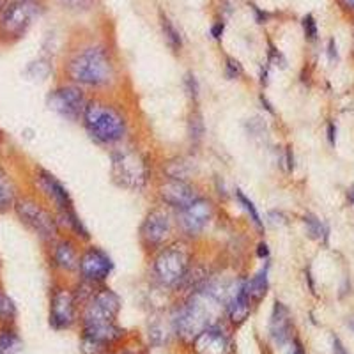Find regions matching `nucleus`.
Here are the masks:
<instances>
[{"label":"nucleus","mask_w":354,"mask_h":354,"mask_svg":"<svg viewBox=\"0 0 354 354\" xmlns=\"http://www.w3.org/2000/svg\"><path fill=\"white\" fill-rule=\"evenodd\" d=\"M62 80L91 94H113L122 84L121 69L112 50L100 43L73 50L62 64Z\"/></svg>","instance_id":"1"},{"label":"nucleus","mask_w":354,"mask_h":354,"mask_svg":"<svg viewBox=\"0 0 354 354\" xmlns=\"http://www.w3.org/2000/svg\"><path fill=\"white\" fill-rule=\"evenodd\" d=\"M80 124L94 144L109 151L131 140V113L112 94H91Z\"/></svg>","instance_id":"2"},{"label":"nucleus","mask_w":354,"mask_h":354,"mask_svg":"<svg viewBox=\"0 0 354 354\" xmlns=\"http://www.w3.org/2000/svg\"><path fill=\"white\" fill-rule=\"evenodd\" d=\"M225 317V305L205 286L183 296L181 305H177L170 314L172 330L183 342L189 344L205 328L213 326Z\"/></svg>","instance_id":"3"},{"label":"nucleus","mask_w":354,"mask_h":354,"mask_svg":"<svg viewBox=\"0 0 354 354\" xmlns=\"http://www.w3.org/2000/svg\"><path fill=\"white\" fill-rule=\"evenodd\" d=\"M149 257V277L154 286L167 292L177 294L189 268L197 261L195 241L177 236Z\"/></svg>","instance_id":"4"},{"label":"nucleus","mask_w":354,"mask_h":354,"mask_svg":"<svg viewBox=\"0 0 354 354\" xmlns=\"http://www.w3.org/2000/svg\"><path fill=\"white\" fill-rule=\"evenodd\" d=\"M153 163L149 154L131 140L110 149V177L113 185L128 192H144L153 185Z\"/></svg>","instance_id":"5"},{"label":"nucleus","mask_w":354,"mask_h":354,"mask_svg":"<svg viewBox=\"0 0 354 354\" xmlns=\"http://www.w3.org/2000/svg\"><path fill=\"white\" fill-rule=\"evenodd\" d=\"M12 211L17 213L18 220L30 232L36 234L44 245L62 234L55 211L39 197H32V195H21L20 197L18 195L17 202L12 205Z\"/></svg>","instance_id":"6"},{"label":"nucleus","mask_w":354,"mask_h":354,"mask_svg":"<svg viewBox=\"0 0 354 354\" xmlns=\"http://www.w3.org/2000/svg\"><path fill=\"white\" fill-rule=\"evenodd\" d=\"M177 238L176 211L169 209L167 205L156 202L142 220L138 227V243L145 254L151 255L161 246Z\"/></svg>","instance_id":"7"},{"label":"nucleus","mask_w":354,"mask_h":354,"mask_svg":"<svg viewBox=\"0 0 354 354\" xmlns=\"http://www.w3.org/2000/svg\"><path fill=\"white\" fill-rule=\"evenodd\" d=\"M218 213V204L213 197L202 194L197 201H194L185 209L176 211L177 236L197 241L209 229Z\"/></svg>","instance_id":"8"},{"label":"nucleus","mask_w":354,"mask_h":354,"mask_svg":"<svg viewBox=\"0 0 354 354\" xmlns=\"http://www.w3.org/2000/svg\"><path fill=\"white\" fill-rule=\"evenodd\" d=\"M50 326L57 331L69 330L80 319V305L71 280L57 278L50 289Z\"/></svg>","instance_id":"9"},{"label":"nucleus","mask_w":354,"mask_h":354,"mask_svg":"<svg viewBox=\"0 0 354 354\" xmlns=\"http://www.w3.org/2000/svg\"><path fill=\"white\" fill-rule=\"evenodd\" d=\"M37 0H11L0 9V34L8 39H20L41 17Z\"/></svg>","instance_id":"10"},{"label":"nucleus","mask_w":354,"mask_h":354,"mask_svg":"<svg viewBox=\"0 0 354 354\" xmlns=\"http://www.w3.org/2000/svg\"><path fill=\"white\" fill-rule=\"evenodd\" d=\"M91 94L71 82L61 80L46 96V106L64 121L80 122Z\"/></svg>","instance_id":"11"},{"label":"nucleus","mask_w":354,"mask_h":354,"mask_svg":"<svg viewBox=\"0 0 354 354\" xmlns=\"http://www.w3.org/2000/svg\"><path fill=\"white\" fill-rule=\"evenodd\" d=\"M113 259L106 250L101 246L87 243L82 246L80 252V261H78V271H77V280H82L91 286H105L109 282V278L113 273Z\"/></svg>","instance_id":"12"},{"label":"nucleus","mask_w":354,"mask_h":354,"mask_svg":"<svg viewBox=\"0 0 354 354\" xmlns=\"http://www.w3.org/2000/svg\"><path fill=\"white\" fill-rule=\"evenodd\" d=\"M82 246H84L82 243L66 234H61L59 238L46 243V261L57 277L66 280L77 277Z\"/></svg>","instance_id":"13"},{"label":"nucleus","mask_w":354,"mask_h":354,"mask_svg":"<svg viewBox=\"0 0 354 354\" xmlns=\"http://www.w3.org/2000/svg\"><path fill=\"white\" fill-rule=\"evenodd\" d=\"M202 194L204 192L194 181H183V179H172V177L163 176H160L154 181L156 202L167 205L172 211L185 209L186 205L197 201Z\"/></svg>","instance_id":"14"},{"label":"nucleus","mask_w":354,"mask_h":354,"mask_svg":"<svg viewBox=\"0 0 354 354\" xmlns=\"http://www.w3.org/2000/svg\"><path fill=\"white\" fill-rule=\"evenodd\" d=\"M121 308V296L105 283V286L96 287L91 298L80 306V322L117 321Z\"/></svg>","instance_id":"15"},{"label":"nucleus","mask_w":354,"mask_h":354,"mask_svg":"<svg viewBox=\"0 0 354 354\" xmlns=\"http://www.w3.org/2000/svg\"><path fill=\"white\" fill-rule=\"evenodd\" d=\"M34 185H36V194L39 195L41 201L46 202L55 213L75 207L71 194L68 192L64 183L50 170L37 167L36 172H34Z\"/></svg>","instance_id":"16"},{"label":"nucleus","mask_w":354,"mask_h":354,"mask_svg":"<svg viewBox=\"0 0 354 354\" xmlns=\"http://www.w3.org/2000/svg\"><path fill=\"white\" fill-rule=\"evenodd\" d=\"M195 354H232L234 342L225 322H216L213 326L205 328L202 333L189 342Z\"/></svg>","instance_id":"17"},{"label":"nucleus","mask_w":354,"mask_h":354,"mask_svg":"<svg viewBox=\"0 0 354 354\" xmlns=\"http://www.w3.org/2000/svg\"><path fill=\"white\" fill-rule=\"evenodd\" d=\"M255 306L257 305L254 303V299L250 298V294L246 292L245 274H243L238 287H236V290H234L225 305V319L232 326H241L243 322H246V319L252 315Z\"/></svg>","instance_id":"18"},{"label":"nucleus","mask_w":354,"mask_h":354,"mask_svg":"<svg viewBox=\"0 0 354 354\" xmlns=\"http://www.w3.org/2000/svg\"><path fill=\"white\" fill-rule=\"evenodd\" d=\"M270 337L274 346H289L292 342V315L282 301H274L270 317Z\"/></svg>","instance_id":"19"},{"label":"nucleus","mask_w":354,"mask_h":354,"mask_svg":"<svg viewBox=\"0 0 354 354\" xmlns=\"http://www.w3.org/2000/svg\"><path fill=\"white\" fill-rule=\"evenodd\" d=\"M57 214V221H59V227H61V232L69 236V238L77 239L78 243L82 245H87L91 243V232L85 227V223L82 221L80 214L77 213V209L73 207V209L68 211H61V213Z\"/></svg>","instance_id":"20"},{"label":"nucleus","mask_w":354,"mask_h":354,"mask_svg":"<svg viewBox=\"0 0 354 354\" xmlns=\"http://www.w3.org/2000/svg\"><path fill=\"white\" fill-rule=\"evenodd\" d=\"M270 261H262L261 268L254 274L245 277L246 292L250 294V298L254 299L255 305H259L270 290Z\"/></svg>","instance_id":"21"},{"label":"nucleus","mask_w":354,"mask_h":354,"mask_svg":"<svg viewBox=\"0 0 354 354\" xmlns=\"http://www.w3.org/2000/svg\"><path fill=\"white\" fill-rule=\"evenodd\" d=\"M195 165L192 160L185 156H174L163 163V177L183 179V181H194Z\"/></svg>","instance_id":"22"},{"label":"nucleus","mask_w":354,"mask_h":354,"mask_svg":"<svg viewBox=\"0 0 354 354\" xmlns=\"http://www.w3.org/2000/svg\"><path fill=\"white\" fill-rule=\"evenodd\" d=\"M18 192L17 186L9 177V174L0 167V213L12 209V205L17 202Z\"/></svg>","instance_id":"23"},{"label":"nucleus","mask_w":354,"mask_h":354,"mask_svg":"<svg viewBox=\"0 0 354 354\" xmlns=\"http://www.w3.org/2000/svg\"><path fill=\"white\" fill-rule=\"evenodd\" d=\"M234 198H236V202L239 204V207L245 211V214L248 216V220L252 221V225H254L259 232H262V230H264V220H262L261 213H259L257 205L254 204V201H252V198H250L248 195H246L245 192L239 188L234 189Z\"/></svg>","instance_id":"24"},{"label":"nucleus","mask_w":354,"mask_h":354,"mask_svg":"<svg viewBox=\"0 0 354 354\" xmlns=\"http://www.w3.org/2000/svg\"><path fill=\"white\" fill-rule=\"evenodd\" d=\"M186 133H188L189 144L194 145V147L202 144V140H204L205 137V122L201 110L194 109L189 112L188 122H186Z\"/></svg>","instance_id":"25"},{"label":"nucleus","mask_w":354,"mask_h":354,"mask_svg":"<svg viewBox=\"0 0 354 354\" xmlns=\"http://www.w3.org/2000/svg\"><path fill=\"white\" fill-rule=\"evenodd\" d=\"M303 225H305L308 238H312L314 241L319 243H328L330 230H328V225L321 220V218H317L312 213H306L305 216H303Z\"/></svg>","instance_id":"26"},{"label":"nucleus","mask_w":354,"mask_h":354,"mask_svg":"<svg viewBox=\"0 0 354 354\" xmlns=\"http://www.w3.org/2000/svg\"><path fill=\"white\" fill-rule=\"evenodd\" d=\"M161 25V32H163V37H165V43L169 44V48L172 50L174 53H179L183 48V36L181 32L177 30L176 25L169 20V17L161 15L160 18Z\"/></svg>","instance_id":"27"},{"label":"nucleus","mask_w":354,"mask_h":354,"mask_svg":"<svg viewBox=\"0 0 354 354\" xmlns=\"http://www.w3.org/2000/svg\"><path fill=\"white\" fill-rule=\"evenodd\" d=\"M24 347L21 338L12 328L0 330V354H18Z\"/></svg>","instance_id":"28"},{"label":"nucleus","mask_w":354,"mask_h":354,"mask_svg":"<svg viewBox=\"0 0 354 354\" xmlns=\"http://www.w3.org/2000/svg\"><path fill=\"white\" fill-rule=\"evenodd\" d=\"M15 319H17V305L9 298V294L6 292L4 287L0 286V322L11 324Z\"/></svg>","instance_id":"29"},{"label":"nucleus","mask_w":354,"mask_h":354,"mask_svg":"<svg viewBox=\"0 0 354 354\" xmlns=\"http://www.w3.org/2000/svg\"><path fill=\"white\" fill-rule=\"evenodd\" d=\"M170 333H174L172 330V321L169 319V322L167 324H163L161 321H156L153 322L149 326V338L151 342L156 344V346H161V344H165L167 340H169Z\"/></svg>","instance_id":"30"},{"label":"nucleus","mask_w":354,"mask_h":354,"mask_svg":"<svg viewBox=\"0 0 354 354\" xmlns=\"http://www.w3.org/2000/svg\"><path fill=\"white\" fill-rule=\"evenodd\" d=\"M183 85H185L186 96L194 101V103H197L198 96H201V85H198V80H197V77H195L194 73H192V71L186 73L185 78H183Z\"/></svg>","instance_id":"31"},{"label":"nucleus","mask_w":354,"mask_h":354,"mask_svg":"<svg viewBox=\"0 0 354 354\" xmlns=\"http://www.w3.org/2000/svg\"><path fill=\"white\" fill-rule=\"evenodd\" d=\"M223 75L227 80H239L243 77V66L239 64L238 59L227 57L225 64H223Z\"/></svg>","instance_id":"32"},{"label":"nucleus","mask_w":354,"mask_h":354,"mask_svg":"<svg viewBox=\"0 0 354 354\" xmlns=\"http://www.w3.org/2000/svg\"><path fill=\"white\" fill-rule=\"evenodd\" d=\"M61 2L62 8L69 9V11H88V9L93 8L94 0H59Z\"/></svg>","instance_id":"33"},{"label":"nucleus","mask_w":354,"mask_h":354,"mask_svg":"<svg viewBox=\"0 0 354 354\" xmlns=\"http://www.w3.org/2000/svg\"><path fill=\"white\" fill-rule=\"evenodd\" d=\"M303 30H305V37L308 41L317 39V21H315L312 15H306L303 18Z\"/></svg>","instance_id":"34"},{"label":"nucleus","mask_w":354,"mask_h":354,"mask_svg":"<svg viewBox=\"0 0 354 354\" xmlns=\"http://www.w3.org/2000/svg\"><path fill=\"white\" fill-rule=\"evenodd\" d=\"M223 30H225V21L223 20H216L213 25H211V36L213 39L220 41L223 37Z\"/></svg>","instance_id":"35"},{"label":"nucleus","mask_w":354,"mask_h":354,"mask_svg":"<svg viewBox=\"0 0 354 354\" xmlns=\"http://www.w3.org/2000/svg\"><path fill=\"white\" fill-rule=\"evenodd\" d=\"M255 255H257L261 261H270V246L266 241H259L257 248H255Z\"/></svg>","instance_id":"36"},{"label":"nucleus","mask_w":354,"mask_h":354,"mask_svg":"<svg viewBox=\"0 0 354 354\" xmlns=\"http://www.w3.org/2000/svg\"><path fill=\"white\" fill-rule=\"evenodd\" d=\"M333 351H335V354H347V351L344 349L342 342H340L337 337H333Z\"/></svg>","instance_id":"37"},{"label":"nucleus","mask_w":354,"mask_h":354,"mask_svg":"<svg viewBox=\"0 0 354 354\" xmlns=\"http://www.w3.org/2000/svg\"><path fill=\"white\" fill-rule=\"evenodd\" d=\"M290 353L289 354H305V351H303V346L298 342V340H292V344H290Z\"/></svg>","instance_id":"38"},{"label":"nucleus","mask_w":354,"mask_h":354,"mask_svg":"<svg viewBox=\"0 0 354 354\" xmlns=\"http://www.w3.org/2000/svg\"><path fill=\"white\" fill-rule=\"evenodd\" d=\"M340 4L346 9H354V0H340Z\"/></svg>","instance_id":"39"},{"label":"nucleus","mask_w":354,"mask_h":354,"mask_svg":"<svg viewBox=\"0 0 354 354\" xmlns=\"http://www.w3.org/2000/svg\"><path fill=\"white\" fill-rule=\"evenodd\" d=\"M328 137H330L331 145H335V128H333V124H330V135H328Z\"/></svg>","instance_id":"40"},{"label":"nucleus","mask_w":354,"mask_h":354,"mask_svg":"<svg viewBox=\"0 0 354 354\" xmlns=\"http://www.w3.org/2000/svg\"><path fill=\"white\" fill-rule=\"evenodd\" d=\"M347 197H349V202H351V204L354 205V189H351L349 194H347Z\"/></svg>","instance_id":"41"},{"label":"nucleus","mask_w":354,"mask_h":354,"mask_svg":"<svg viewBox=\"0 0 354 354\" xmlns=\"http://www.w3.org/2000/svg\"><path fill=\"white\" fill-rule=\"evenodd\" d=\"M117 354H133V353H126V351H124V353H117Z\"/></svg>","instance_id":"42"},{"label":"nucleus","mask_w":354,"mask_h":354,"mask_svg":"<svg viewBox=\"0 0 354 354\" xmlns=\"http://www.w3.org/2000/svg\"><path fill=\"white\" fill-rule=\"evenodd\" d=\"M351 326H353V330H354V319H353V322H351Z\"/></svg>","instance_id":"43"},{"label":"nucleus","mask_w":354,"mask_h":354,"mask_svg":"<svg viewBox=\"0 0 354 354\" xmlns=\"http://www.w3.org/2000/svg\"><path fill=\"white\" fill-rule=\"evenodd\" d=\"M0 9H2V0H0Z\"/></svg>","instance_id":"44"}]
</instances>
